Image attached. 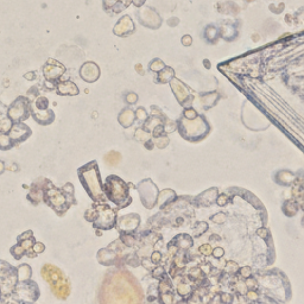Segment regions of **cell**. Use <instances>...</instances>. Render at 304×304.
I'll list each match as a JSON object with an SVG mask.
<instances>
[{"label": "cell", "instance_id": "1", "mask_svg": "<svg viewBox=\"0 0 304 304\" xmlns=\"http://www.w3.org/2000/svg\"><path fill=\"white\" fill-rule=\"evenodd\" d=\"M78 177L94 202H105L106 195L104 191V183L100 177V171L96 162H89L88 164L80 168Z\"/></svg>", "mask_w": 304, "mask_h": 304}, {"label": "cell", "instance_id": "2", "mask_svg": "<svg viewBox=\"0 0 304 304\" xmlns=\"http://www.w3.org/2000/svg\"><path fill=\"white\" fill-rule=\"evenodd\" d=\"M106 199L112 201L119 208H123L131 203V196L129 194V187L118 176H108L104 183Z\"/></svg>", "mask_w": 304, "mask_h": 304}, {"label": "cell", "instance_id": "3", "mask_svg": "<svg viewBox=\"0 0 304 304\" xmlns=\"http://www.w3.org/2000/svg\"><path fill=\"white\" fill-rule=\"evenodd\" d=\"M178 130L184 139L190 140V142H199L207 137L209 131H210V127H209L205 116L202 115H197L195 119H187L183 116L180 119Z\"/></svg>", "mask_w": 304, "mask_h": 304}, {"label": "cell", "instance_id": "4", "mask_svg": "<svg viewBox=\"0 0 304 304\" xmlns=\"http://www.w3.org/2000/svg\"><path fill=\"white\" fill-rule=\"evenodd\" d=\"M43 199L45 200V202H47L48 205L58 214V215H62V214L66 213L70 206L74 205L76 202L74 197L67 195L62 189L55 188L50 182H48L47 188L44 189Z\"/></svg>", "mask_w": 304, "mask_h": 304}, {"label": "cell", "instance_id": "5", "mask_svg": "<svg viewBox=\"0 0 304 304\" xmlns=\"http://www.w3.org/2000/svg\"><path fill=\"white\" fill-rule=\"evenodd\" d=\"M95 215L93 222L94 228L97 229H112L116 224V213L119 209H112L104 202H95L93 206Z\"/></svg>", "mask_w": 304, "mask_h": 304}, {"label": "cell", "instance_id": "6", "mask_svg": "<svg viewBox=\"0 0 304 304\" xmlns=\"http://www.w3.org/2000/svg\"><path fill=\"white\" fill-rule=\"evenodd\" d=\"M138 191L140 195V201L148 209H152L157 203L158 189L157 186L151 180H144L137 186Z\"/></svg>", "mask_w": 304, "mask_h": 304}, {"label": "cell", "instance_id": "7", "mask_svg": "<svg viewBox=\"0 0 304 304\" xmlns=\"http://www.w3.org/2000/svg\"><path fill=\"white\" fill-rule=\"evenodd\" d=\"M169 83H170L171 88H172L173 93H175L176 95V99L178 100V102L182 104V106H183L184 108L190 107L192 104V99H194V96L190 94V89L188 88V87L175 77H173Z\"/></svg>", "mask_w": 304, "mask_h": 304}, {"label": "cell", "instance_id": "8", "mask_svg": "<svg viewBox=\"0 0 304 304\" xmlns=\"http://www.w3.org/2000/svg\"><path fill=\"white\" fill-rule=\"evenodd\" d=\"M30 112V107H29V102L25 97H19L16 102H13L12 106H11L10 111H9V115L12 120L19 121L25 120L29 116Z\"/></svg>", "mask_w": 304, "mask_h": 304}, {"label": "cell", "instance_id": "9", "mask_svg": "<svg viewBox=\"0 0 304 304\" xmlns=\"http://www.w3.org/2000/svg\"><path fill=\"white\" fill-rule=\"evenodd\" d=\"M140 225V216L138 214H127L116 219L115 226L120 233H133Z\"/></svg>", "mask_w": 304, "mask_h": 304}, {"label": "cell", "instance_id": "10", "mask_svg": "<svg viewBox=\"0 0 304 304\" xmlns=\"http://www.w3.org/2000/svg\"><path fill=\"white\" fill-rule=\"evenodd\" d=\"M80 75L83 81L88 83H93L99 78L100 69L93 62H88V63L83 64L82 68H81Z\"/></svg>", "mask_w": 304, "mask_h": 304}, {"label": "cell", "instance_id": "11", "mask_svg": "<svg viewBox=\"0 0 304 304\" xmlns=\"http://www.w3.org/2000/svg\"><path fill=\"white\" fill-rule=\"evenodd\" d=\"M31 134V130L26 125L17 123L15 126L11 127L10 138L12 142H23Z\"/></svg>", "mask_w": 304, "mask_h": 304}, {"label": "cell", "instance_id": "12", "mask_svg": "<svg viewBox=\"0 0 304 304\" xmlns=\"http://www.w3.org/2000/svg\"><path fill=\"white\" fill-rule=\"evenodd\" d=\"M219 195V190L218 188H210L207 189L206 191H203L200 196L196 197V202L199 203L200 206H211L213 203H215L216 197Z\"/></svg>", "mask_w": 304, "mask_h": 304}, {"label": "cell", "instance_id": "13", "mask_svg": "<svg viewBox=\"0 0 304 304\" xmlns=\"http://www.w3.org/2000/svg\"><path fill=\"white\" fill-rule=\"evenodd\" d=\"M97 259L101 263L102 265L106 266H111L113 264H115L116 260L119 259V254L115 253L114 251H111L108 248H102L100 249L99 253H97Z\"/></svg>", "mask_w": 304, "mask_h": 304}, {"label": "cell", "instance_id": "14", "mask_svg": "<svg viewBox=\"0 0 304 304\" xmlns=\"http://www.w3.org/2000/svg\"><path fill=\"white\" fill-rule=\"evenodd\" d=\"M32 116H34L35 120H36L37 123H39L40 125H49L53 123L54 119H55L53 111L48 110V108H45V110L32 111Z\"/></svg>", "mask_w": 304, "mask_h": 304}, {"label": "cell", "instance_id": "15", "mask_svg": "<svg viewBox=\"0 0 304 304\" xmlns=\"http://www.w3.org/2000/svg\"><path fill=\"white\" fill-rule=\"evenodd\" d=\"M57 93L59 95H68V96H74V95H78L80 91L78 87L75 85L72 81H64V82L58 83L56 86Z\"/></svg>", "mask_w": 304, "mask_h": 304}, {"label": "cell", "instance_id": "16", "mask_svg": "<svg viewBox=\"0 0 304 304\" xmlns=\"http://www.w3.org/2000/svg\"><path fill=\"white\" fill-rule=\"evenodd\" d=\"M118 120L121 126L125 127V129H127V127L132 126V124L135 121V112L130 107L124 108V110L120 112V114H119Z\"/></svg>", "mask_w": 304, "mask_h": 304}, {"label": "cell", "instance_id": "17", "mask_svg": "<svg viewBox=\"0 0 304 304\" xmlns=\"http://www.w3.org/2000/svg\"><path fill=\"white\" fill-rule=\"evenodd\" d=\"M176 197H177V195L172 189L162 190V192H158V196H157V202H158L159 208L163 209L165 206L170 205L172 201L176 200Z\"/></svg>", "mask_w": 304, "mask_h": 304}, {"label": "cell", "instance_id": "18", "mask_svg": "<svg viewBox=\"0 0 304 304\" xmlns=\"http://www.w3.org/2000/svg\"><path fill=\"white\" fill-rule=\"evenodd\" d=\"M64 67L59 63H55V66H45L44 68V74L45 77L48 78L49 81H56L57 78L61 77V75L64 73Z\"/></svg>", "mask_w": 304, "mask_h": 304}, {"label": "cell", "instance_id": "19", "mask_svg": "<svg viewBox=\"0 0 304 304\" xmlns=\"http://www.w3.org/2000/svg\"><path fill=\"white\" fill-rule=\"evenodd\" d=\"M275 180L282 186H290L296 182V176L289 170H281L276 173Z\"/></svg>", "mask_w": 304, "mask_h": 304}, {"label": "cell", "instance_id": "20", "mask_svg": "<svg viewBox=\"0 0 304 304\" xmlns=\"http://www.w3.org/2000/svg\"><path fill=\"white\" fill-rule=\"evenodd\" d=\"M172 241L176 244V246H177L178 249H181V251H187V249L191 248L192 244H194L192 238L188 234L177 235Z\"/></svg>", "mask_w": 304, "mask_h": 304}, {"label": "cell", "instance_id": "21", "mask_svg": "<svg viewBox=\"0 0 304 304\" xmlns=\"http://www.w3.org/2000/svg\"><path fill=\"white\" fill-rule=\"evenodd\" d=\"M218 100H219V94L216 93V92H211V93L203 94L202 96H201V101H202V104L206 108H209V107H213V106H215L216 102H218Z\"/></svg>", "mask_w": 304, "mask_h": 304}, {"label": "cell", "instance_id": "22", "mask_svg": "<svg viewBox=\"0 0 304 304\" xmlns=\"http://www.w3.org/2000/svg\"><path fill=\"white\" fill-rule=\"evenodd\" d=\"M297 209H298V205H297V201L296 200H287L285 201L284 205H283V213L286 216H295L297 214Z\"/></svg>", "mask_w": 304, "mask_h": 304}, {"label": "cell", "instance_id": "23", "mask_svg": "<svg viewBox=\"0 0 304 304\" xmlns=\"http://www.w3.org/2000/svg\"><path fill=\"white\" fill-rule=\"evenodd\" d=\"M175 77L172 68H163L158 72V82L159 83H169L172 78Z\"/></svg>", "mask_w": 304, "mask_h": 304}, {"label": "cell", "instance_id": "24", "mask_svg": "<svg viewBox=\"0 0 304 304\" xmlns=\"http://www.w3.org/2000/svg\"><path fill=\"white\" fill-rule=\"evenodd\" d=\"M192 285H195L194 283L190 284L189 283H184V282H180V283L177 284V292L178 295L182 296V297H188V296H191L192 292H194V287H192Z\"/></svg>", "mask_w": 304, "mask_h": 304}, {"label": "cell", "instance_id": "25", "mask_svg": "<svg viewBox=\"0 0 304 304\" xmlns=\"http://www.w3.org/2000/svg\"><path fill=\"white\" fill-rule=\"evenodd\" d=\"M134 139L144 144L145 142H148V140L152 139V135H151V133L149 131H146L144 127H139V129L135 130Z\"/></svg>", "mask_w": 304, "mask_h": 304}, {"label": "cell", "instance_id": "26", "mask_svg": "<svg viewBox=\"0 0 304 304\" xmlns=\"http://www.w3.org/2000/svg\"><path fill=\"white\" fill-rule=\"evenodd\" d=\"M30 277H31V268H30V266L26 264L19 266L17 270V278L19 281H29Z\"/></svg>", "mask_w": 304, "mask_h": 304}, {"label": "cell", "instance_id": "27", "mask_svg": "<svg viewBox=\"0 0 304 304\" xmlns=\"http://www.w3.org/2000/svg\"><path fill=\"white\" fill-rule=\"evenodd\" d=\"M224 270L227 275H235L239 270V265L235 262H233V260H229V262L225 263Z\"/></svg>", "mask_w": 304, "mask_h": 304}, {"label": "cell", "instance_id": "28", "mask_svg": "<svg viewBox=\"0 0 304 304\" xmlns=\"http://www.w3.org/2000/svg\"><path fill=\"white\" fill-rule=\"evenodd\" d=\"M208 230V224L205 221H201L196 225L194 228V237H201L203 233H206Z\"/></svg>", "mask_w": 304, "mask_h": 304}, {"label": "cell", "instance_id": "29", "mask_svg": "<svg viewBox=\"0 0 304 304\" xmlns=\"http://www.w3.org/2000/svg\"><path fill=\"white\" fill-rule=\"evenodd\" d=\"M151 273H152V276L154 277V278L159 279V281H161V279L167 278V277H168V275H167V273H165L164 267H163V266H154L153 270L151 271Z\"/></svg>", "mask_w": 304, "mask_h": 304}, {"label": "cell", "instance_id": "30", "mask_svg": "<svg viewBox=\"0 0 304 304\" xmlns=\"http://www.w3.org/2000/svg\"><path fill=\"white\" fill-rule=\"evenodd\" d=\"M176 127H177V124L175 121H170L168 119H164V121H163V129H164L165 134H169V133L175 131Z\"/></svg>", "mask_w": 304, "mask_h": 304}, {"label": "cell", "instance_id": "31", "mask_svg": "<svg viewBox=\"0 0 304 304\" xmlns=\"http://www.w3.org/2000/svg\"><path fill=\"white\" fill-rule=\"evenodd\" d=\"M134 112H135V119H137V120L139 121V123L144 124V121H145L146 119L149 118V114L146 113L145 108L139 107L137 111H134Z\"/></svg>", "mask_w": 304, "mask_h": 304}, {"label": "cell", "instance_id": "32", "mask_svg": "<svg viewBox=\"0 0 304 304\" xmlns=\"http://www.w3.org/2000/svg\"><path fill=\"white\" fill-rule=\"evenodd\" d=\"M11 253H12L13 256L17 258V259H20L21 256H24L26 252H25V249H24V247L21 246L20 244H18V245L13 246V248L11 249Z\"/></svg>", "mask_w": 304, "mask_h": 304}, {"label": "cell", "instance_id": "33", "mask_svg": "<svg viewBox=\"0 0 304 304\" xmlns=\"http://www.w3.org/2000/svg\"><path fill=\"white\" fill-rule=\"evenodd\" d=\"M169 138L167 137V134L164 135H161V137H157L154 138V143H156V146H158L159 149H164L165 146L169 144Z\"/></svg>", "mask_w": 304, "mask_h": 304}, {"label": "cell", "instance_id": "34", "mask_svg": "<svg viewBox=\"0 0 304 304\" xmlns=\"http://www.w3.org/2000/svg\"><path fill=\"white\" fill-rule=\"evenodd\" d=\"M12 127V121L9 118H2L0 120V132H7Z\"/></svg>", "mask_w": 304, "mask_h": 304}, {"label": "cell", "instance_id": "35", "mask_svg": "<svg viewBox=\"0 0 304 304\" xmlns=\"http://www.w3.org/2000/svg\"><path fill=\"white\" fill-rule=\"evenodd\" d=\"M211 251H213V247H211L210 244H203V245H201L199 248L200 254H202V256L205 257L211 256Z\"/></svg>", "mask_w": 304, "mask_h": 304}, {"label": "cell", "instance_id": "36", "mask_svg": "<svg viewBox=\"0 0 304 304\" xmlns=\"http://www.w3.org/2000/svg\"><path fill=\"white\" fill-rule=\"evenodd\" d=\"M200 270L202 271V273H205L206 276H209L211 272V268H213V264L210 262H205V263H201L199 264Z\"/></svg>", "mask_w": 304, "mask_h": 304}, {"label": "cell", "instance_id": "37", "mask_svg": "<svg viewBox=\"0 0 304 304\" xmlns=\"http://www.w3.org/2000/svg\"><path fill=\"white\" fill-rule=\"evenodd\" d=\"M48 105H49V101L45 97H38L37 101L35 102V108H37V110H45V108H48Z\"/></svg>", "mask_w": 304, "mask_h": 304}, {"label": "cell", "instance_id": "38", "mask_svg": "<svg viewBox=\"0 0 304 304\" xmlns=\"http://www.w3.org/2000/svg\"><path fill=\"white\" fill-rule=\"evenodd\" d=\"M199 115L196 111L194 110L192 107H186L183 111V116L187 119H195L196 116Z\"/></svg>", "mask_w": 304, "mask_h": 304}, {"label": "cell", "instance_id": "39", "mask_svg": "<svg viewBox=\"0 0 304 304\" xmlns=\"http://www.w3.org/2000/svg\"><path fill=\"white\" fill-rule=\"evenodd\" d=\"M238 271H239V275H240V277L243 279H246L252 276V268L249 267V266H244V267L239 268Z\"/></svg>", "mask_w": 304, "mask_h": 304}, {"label": "cell", "instance_id": "40", "mask_svg": "<svg viewBox=\"0 0 304 304\" xmlns=\"http://www.w3.org/2000/svg\"><path fill=\"white\" fill-rule=\"evenodd\" d=\"M140 264H142L148 271H152L154 266H156V264H153V263L151 262L150 257H146V258H143V259H140Z\"/></svg>", "mask_w": 304, "mask_h": 304}, {"label": "cell", "instance_id": "41", "mask_svg": "<svg viewBox=\"0 0 304 304\" xmlns=\"http://www.w3.org/2000/svg\"><path fill=\"white\" fill-rule=\"evenodd\" d=\"M161 295V302L163 303H171L173 302V292L172 291H168V292H163Z\"/></svg>", "mask_w": 304, "mask_h": 304}, {"label": "cell", "instance_id": "42", "mask_svg": "<svg viewBox=\"0 0 304 304\" xmlns=\"http://www.w3.org/2000/svg\"><path fill=\"white\" fill-rule=\"evenodd\" d=\"M226 220L227 215L225 213H218L211 216V221L215 222V224H224V222H226Z\"/></svg>", "mask_w": 304, "mask_h": 304}, {"label": "cell", "instance_id": "43", "mask_svg": "<svg viewBox=\"0 0 304 304\" xmlns=\"http://www.w3.org/2000/svg\"><path fill=\"white\" fill-rule=\"evenodd\" d=\"M178 252H180V249H178V247L176 246V244L173 243V241H170V243L168 244V253H169V256L175 257Z\"/></svg>", "mask_w": 304, "mask_h": 304}, {"label": "cell", "instance_id": "44", "mask_svg": "<svg viewBox=\"0 0 304 304\" xmlns=\"http://www.w3.org/2000/svg\"><path fill=\"white\" fill-rule=\"evenodd\" d=\"M235 289H237V291L239 292L240 295H245L247 292V286L245 284V282L244 281H237V283H235Z\"/></svg>", "mask_w": 304, "mask_h": 304}, {"label": "cell", "instance_id": "45", "mask_svg": "<svg viewBox=\"0 0 304 304\" xmlns=\"http://www.w3.org/2000/svg\"><path fill=\"white\" fill-rule=\"evenodd\" d=\"M150 259H151V262L153 263V264H156V265H158L159 263L162 262V259H163V256H162V253L161 252L158 251V249H156V251L154 252H152V254H151V257H150Z\"/></svg>", "mask_w": 304, "mask_h": 304}, {"label": "cell", "instance_id": "46", "mask_svg": "<svg viewBox=\"0 0 304 304\" xmlns=\"http://www.w3.org/2000/svg\"><path fill=\"white\" fill-rule=\"evenodd\" d=\"M164 67H165L164 63H163L162 61H159V59H156V61L150 63V70H153V72H159V70H162Z\"/></svg>", "mask_w": 304, "mask_h": 304}, {"label": "cell", "instance_id": "47", "mask_svg": "<svg viewBox=\"0 0 304 304\" xmlns=\"http://www.w3.org/2000/svg\"><path fill=\"white\" fill-rule=\"evenodd\" d=\"M245 284H246L247 289L248 290H254L257 287V279L253 278L252 276L248 277V278H246Z\"/></svg>", "mask_w": 304, "mask_h": 304}, {"label": "cell", "instance_id": "48", "mask_svg": "<svg viewBox=\"0 0 304 304\" xmlns=\"http://www.w3.org/2000/svg\"><path fill=\"white\" fill-rule=\"evenodd\" d=\"M224 254L225 251L222 247H216V248H214L211 251V256L215 258V259H221V258H224Z\"/></svg>", "mask_w": 304, "mask_h": 304}, {"label": "cell", "instance_id": "49", "mask_svg": "<svg viewBox=\"0 0 304 304\" xmlns=\"http://www.w3.org/2000/svg\"><path fill=\"white\" fill-rule=\"evenodd\" d=\"M125 101L129 105H133L138 101V95L135 93H129L125 96Z\"/></svg>", "mask_w": 304, "mask_h": 304}, {"label": "cell", "instance_id": "50", "mask_svg": "<svg viewBox=\"0 0 304 304\" xmlns=\"http://www.w3.org/2000/svg\"><path fill=\"white\" fill-rule=\"evenodd\" d=\"M31 249L34 251L35 254H38V253H42V252L44 251L45 246L43 245L42 243H34V245H32Z\"/></svg>", "mask_w": 304, "mask_h": 304}, {"label": "cell", "instance_id": "51", "mask_svg": "<svg viewBox=\"0 0 304 304\" xmlns=\"http://www.w3.org/2000/svg\"><path fill=\"white\" fill-rule=\"evenodd\" d=\"M216 203H218L219 206H221V207H224V206H226L228 203V196L226 194H221V195H218V197H216Z\"/></svg>", "mask_w": 304, "mask_h": 304}, {"label": "cell", "instance_id": "52", "mask_svg": "<svg viewBox=\"0 0 304 304\" xmlns=\"http://www.w3.org/2000/svg\"><path fill=\"white\" fill-rule=\"evenodd\" d=\"M220 301L224 303H230L233 302V295L230 294H221L220 295Z\"/></svg>", "mask_w": 304, "mask_h": 304}, {"label": "cell", "instance_id": "53", "mask_svg": "<svg viewBox=\"0 0 304 304\" xmlns=\"http://www.w3.org/2000/svg\"><path fill=\"white\" fill-rule=\"evenodd\" d=\"M246 297L248 298L249 301H256V300H258V294L256 291H254V290H247V292H246Z\"/></svg>", "mask_w": 304, "mask_h": 304}, {"label": "cell", "instance_id": "54", "mask_svg": "<svg viewBox=\"0 0 304 304\" xmlns=\"http://www.w3.org/2000/svg\"><path fill=\"white\" fill-rule=\"evenodd\" d=\"M151 115H153V116H164V115H163L162 111L159 110L158 107H156V106H151Z\"/></svg>", "mask_w": 304, "mask_h": 304}, {"label": "cell", "instance_id": "55", "mask_svg": "<svg viewBox=\"0 0 304 304\" xmlns=\"http://www.w3.org/2000/svg\"><path fill=\"white\" fill-rule=\"evenodd\" d=\"M218 240H220L219 235H211L210 237V241H218Z\"/></svg>", "mask_w": 304, "mask_h": 304}, {"label": "cell", "instance_id": "56", "mask_svg": "<svg viewBox=\"0 0 304 304\" xmlns=\"http://www.w3.org/2000/svg\"><path fill=\"white\" fill-rule=\"evenodd\" d=\"M2 171H4V163L0 161V173H1Z\"/></svg>", "mask_w": 304, "mask_h": 304}]
</instances>
